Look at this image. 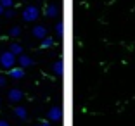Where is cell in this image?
<instances>
[{
    "label": "cell",
    "mask_w": 135,
    "mask_h": 126,
    "mask_svg": "<svg viewBox=\"0 0 135 126\" xmlns=\"http://www.w3.org/2000/svg\"><path fill=\"white\" fill-rule=\"evenodd\" d=\"M38 126H42V124H38Z\"/></svg>",
    "instance_id": "obj_20"
},
{
    "label": "cell",
    "mask_w": 135,
    "mask_h": 126,
    "mask_svg": "<svg viewBox=\"0 0 135 126\" xmlns=\"http://www.w3.org/2000/svg\"><path fill=\"white\" fill-rule=\"evenodd\" d=\"M0 126H9V123H7V121H2V119H0Z\"/></svg>",
    "instance_id": "obj_18"
},
{
    "label": "cell",
    "mask_w": 135,
    "mask_h": 126,
    "mask_svg": "<svg viewBox=\"0 0 135 126\" xmlns=\"http://www.w3.org/2000/svg\"><path fill=\"white\" fill-rule=\"evenodd\" d=\"M9 76H11V78H14V79H21L24 76V69L23 67H12V69H9Z\"/></svg>",
    "instance_id": "obj_6"
},
{
    "label": "cell",
    "mask_w": 135,
    "mask_h": 126,
    "mask_svg": "<svg viewBox=\"0 0 135 126\" xmlns=\"http://www.w3.org/2000/svg\"><path fill=\"white\" fill-rule=\"evenodd\" d=\"M5 83H7V79L4 76H0V87H5Z\"/></svg>",
    "instance_id": "obj_16"
},
{
    "label": "cell",
    "mask_w": 135,
    "mask_h": 126,
    "mask_svg": "<svg viewBox=\"0 0 135 126\" xmlns=\"http://www.w3.org/2000/svg\"><path fill=\"white\" fill-rule=\"evenodd\" d=\"M42 126H50V123H49V121H44V123H42Z\"/></svg>",
    "instance_id": "obj_19"
},
{
    "label": "cell",
    "mask_w": 135,
    "mask_h": 126,
    "mask_svg": "<svg viewBox=\"0 0 135 126\" xmlns=\"http://www.w3.org/2000/svg\"><path fill=\"white\" fill-rule=\"evenodd\" d=\"M14 112H16V116L21 119V121H26V118H28V110H26V107H23V105H17L16 109H14Z\"/></svg>",
    "instance_id": "obj_8"
},
{
    "label": "cell",
    "mask_w": 135,
    "mask_h": 126,
    "mask_svg": "<svg viewBox=\"0 0 135 126\" xmlns=\"http://www.w3.org/2000/svg\"><path fill=\"white\" fill-rule=\"evenodd\" d=\"M33 36H35V38L44 40L45 36H47V28H45V26H42V24L35 26V28H33Z\"/></svg>",
    "instance_id": "obj_3"
},
{
    "label": "cell",
    "mask_w": 135,
    "mask_h": 126,
    "mask_svg": "<svg viewBox=\"0 0 135 126\" xmlns=\"http://www.w3.org/2000/svg\"><path fill=\"white\" fill-rule=\"evenodd\" d=\"M62 71V64H61V61H57L56 62V73H61Z\"/></svg>",
    "instance_id": "obj_15"
},
{
    "label": "cell",
    "mask_w": 135,
    "mask_h": 126,
    "mask_svg": "<svg viewBox=\"0 0 135 126\" xmlns=\"http://www.w3.org/2000/svg\"><path fill=\"white\" fill-rule=\"evenodd\" d=\"M21 99H23V92H21L19 88L9 90V100H11V102H19Z\"/></svg>",
    "instance_id": "obj_4"
},
{
    "label": "cell",
    "mask_w": 135,
    "mask_h": 126,
    "mask_svg": "<svg viewBox=\"0 0 135 126\" xmlns=\"http://www.w3.org/2000/svg\"><path fill=\"white\" fill-rule=\"evenodd\" d=\"M4 11H5V9H4V5L0 4V16H4Z\"/></svg>",
    "instance_id": "obj_17"
},
{
    "label": "cell",
    "mask_w": 135,
    "mask_h": 126,
    "mask_svg": "<svg viewBox=\"0 0 135 126\" xmlns=\"http://www.w3.org/2000/svg\"><path fill=\"white\" fill-rule=\"evenodd\" d=\"M0 4L4 5V9H11L12 7V0H0Z\"/></svg>",
    "instance_id": "obj_14"
},
{
    "label": "cell",
    "mask_w": 135,
    "mask_h": 126,
    "mask_svg": "<svg viewBox=\"0 0 135 126\" xmlns=\"http://www.w3.org/2000/svg\"><path fill=\"white\" fill-rule=\"evenodd\" d=\"M56 7H54V5H49V7L47 9H45V16H47V17H54V16H56Z\"/></svg>",
    "instance_id": "obj_11"
},
{
    "label": "cell",
    "mask_w": 135,
    "mask_h": 126,
    "mask_svg": "<svg viewBox=\"0 0 135 126\" xmlns=\"http://www.w3.org/2000/svg\"><path fill=\"white\" fill-rule=\"evenodd\" d=\"M40 16V11L38 7H35V5H28V7H24L23 11V19L26 21V23H31V21H36Z\"/></svg>",
    "instance_id": "obj_2"
},
{
    "label": "cell",
    "mask_w": 135,
    "mask_h": 126,
    "mask_svg": "<svg viewBox=\"0 0 135 126\" xmlns=\"http://www.w3.org/2000/svg\"><path fill=\"white\" fill-rule=\"evenodd\" d=\"M11 52H12L14 55H17V57H19V55L23 54V47H21L19 43H12V45H11Z\"/></svg>",
    "instance_id": "obj_9"
},
{
    "label": "cell",
    "mask_w": 135,
    "mask_h": 126,
    "mask_svg": "<svg viewBox=\"0 0 135 126\" xmlns=\"http://www.w3.org/2000/svg\"><path fill=\"white\" fill-rule=\"evenodd\" d=\"M19 35H21V28L19 26H14L11 29V36H19Z\"/></svg>",
    "instance_id": "obj_13"
},
{
    "label": "cell",
    "mask_w": 135,
    "mask_h": 126,
    "mask_svg": "<svg viewBox=\"0 0 135 126\" xmlns=\"http://www.w3.org/2000/svg\"><path fill=\"white\" fill-rule=\"evenodd\" d=\"M4 16L5 17H7V19H11V17H14V9H5V11H4Z\"/></svg>",
    "instance_id": "obj_12"
},
{
    "label": "cell",
    "mask_w": 135,
    "mask_h": 126,
    "mask_svg": "<svg viewBox=\"0 0 135 126\" xmlns=\"http://www.w3.org/2000/svg\"><path fill=\"white\" fill-rule=\"evenodd\" d=\"M16 62H17V59H16V55L12 54L11 50L4 52V54L0 55V66L4 67V69H12V67L16 66Z\"/></svg>",
    "instance_id": "obj_1"
},
{
    "label": "cell",
    "mask_w": 135,
    "mask_h": 126,
    "mask_svg": "<svg viewBox=\"0 0 135 126\" xmlns=\"http://www.w3.org/2000/svg\"><path fill=\"white\" fill-rule=\"evenodd\" d=\"M52 45H54V38H52V36H45V38L42 40V48L52 47Z\"/></svg>",
    "instance_id": "obj_10"
},
{
    "label": "cell",
    "mask_w": 135,
    "mask_h": 126,
    "mask_svg": "<svg viewBox=\"0 0 135 126\" xmlns=\"http://www.w3.org/2000/svg\"><path fill=\"white\" fill-rule=\"evenodd\" d=\"M17 62H19V67H30V66H33V59L31 57H28V55H24V54H21L19 55V59H17Z\"/></svg>",
    "instance_id": "obj_5"
},
{
    "label": "cell",
    "mask_w": 135,
    "mask_h": 126,
    "mask_svg": "<svg viewBox=\"0 0 135 126\" xmlns=\"http://www.w3.org/2000/svg\"><path fill=\"white\" fill-rule=\"evenodd\" d=\"M47 118H49V121H59L61 119V109L59 107H52V109L49 110Z\"/></svg>",
    "instance_id": "obj_7"
}]
</instances>
